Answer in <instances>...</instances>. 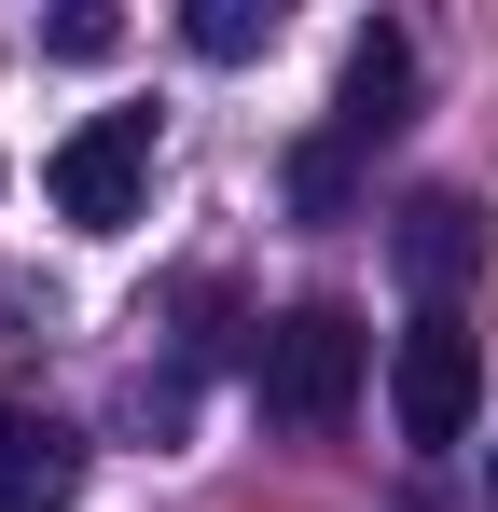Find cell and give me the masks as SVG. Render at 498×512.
<instances>
[{"label":"cell","mask_w":498,"mask_h":512,"mask_svg":"<svg viewBox=\"0 0 498 512\" xmlns=\"http://www.w3.org/2000/svg\"><path fill=\"white\" fill-rule=\"evenodd\" d=\"M360 374H374V333H360L346 305H291L277 333L249 346V388H263L277 429H332L346 402H360Z\"/></svg>","instance_id":"obj_1"},{"label":"cell","mask_w":498,"mask_h":512,"mask_svg":"<svg viewBox=\"0 0 498 512\" xmlns=\"http://www.w3.org/2000/svg\"><path fill=\"white\" fill-rule=\"evenodd\" d=\"M471 402H485V333H471L457 305H429V319L388 346V416H402V443H457Z\"/></svg>","instance_id":"obj_2"},{"label":"cell","mask_w":498,"mask_h":512,"mask_svg":"<svg viewBox=\"0 0 498 512\" xmlns=\"http://www.w3.org/2000/svg\"><path fill=\"white\" fill-rule=\"evenodd\" d=\"M42 194H56V222H83V236L139 222V194H153V111H97L83 139H56Z\"/></svg>","instance_id":"obj_3"},{"label":"cell","mask_w":498,"mask_h":512,"mask_svg":"<svg viewBox=\"0 0 498 512\" xmlns=\"http://www.w3.org/2000/svg\"><path fill=\"white\" fill-rule=\"evenodd\" d=\"M83 499V429L56 402H0V512H70Z\"/></svg>","instance_id":"obj_4"},{"label":"cell","mask_w":498,"mask_h":512,"mask_svg":"<svg viewBox=\"0 0 498 512\" xmlns=\"http://www.w3.org/2000/svg\"><path fill=\"white\" fill-rule=\"evenodd\" d=\"M402 97H415V42L402 28H360V42H346V97H332V139L374 153V139L402 125Z\"/></svg>","instance_id":"obj_5"},{"label":"cell","mask_w":498,"mask_h":512,"mask_svg":"<svg viewBox=\"0 0 498 512\" xmlns=\"http://www.w3.org/2000/svg\"><path fill=\"white\" fill-rule=\"evenodd\" d=\"M471 263H485L471 194H415V208H402V277L429 291V305H457V291H471Z\"/></svg>","instance_id":"obj_6"},{"label":"cell","mask_w":498,"mask_h":512,"mask_svg":"<svg viewBox=\"0 0 498 512\" xmlns=\"http://www.w3.org/2000/svg\"><path fill=\"white\" fill-rule=\"evenodd\" d=\"M180 42L236 70V56H263V42H277V0H194V14H180Z\"/></svg>","instance_id":"obj_7"},{"label":"cell","mask_w":498,"mask_h":512,"mask_svg":"<svg viewBox=\"0 0 498 512\" xmlns=\"http://www.w3.org/2000/svg\"><path fill=\"white\" fill-rule=\"evenodd\" d=\"M346 167H360L346 139H305V153H291V208H305V222H332V208H346Z\"/></svg>","instance_id":"obj_8"},{"label":"cell","mask_w":498,"mask_h":512,"mask_svg":"<svg viewBox=\"0 0 498 512\" xmlns=\"http://www.w3.org/2000/svg\"><path fill=\"white\" fill-rule=\"evenodd\" d=\"M42 42H56V56H111V42H125V14H56Z\"/></svg>","instance_id":"obj_9"}]
</instances>
